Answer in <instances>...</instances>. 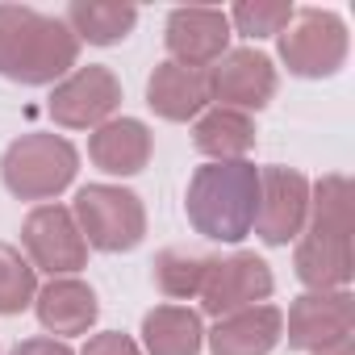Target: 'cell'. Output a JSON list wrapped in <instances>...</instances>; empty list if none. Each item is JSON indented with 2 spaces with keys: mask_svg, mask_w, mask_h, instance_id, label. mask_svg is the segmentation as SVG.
Masks as SVG:
<instances>
[{
  "mask_svg": "<svg viewBox=\"0 0 355 355\" xmlns=\"http://www.w3.org/2000/svg\"><path fill=\"white\" fill-rule=\"evenodd\" d=\"M21 243L30 251L34 272L42 268L51 276H67V272H80L88 259V243L67 205H38L21 226Z\"/></svg>",
  "mask_w": 355,
  "mask_h": 355,
  "instance_id": "8",
  "label": "cell"
},
{
  "mask_svg": "<svg viewBox=\"0 0 355 355\" xmlns=\"http://www.w3.org/2000/svg\"><path fill=\"white\" fill-rule=\"evenodd\" d=\"M355 330V297L347 288H322L301 293L288 305V347L297 351H322L338 338H351Z\"/></svg>",
  "mask_w": 355,
  "mask_h": 355,
  "instance_id": "12",
  "label": "cell"
},
{
  "mask_svg": "<svg viewBox=\"0 0 355 355\" xmlns=\"http://www.w3.org/2000/svg\"><path fill=\"white\" fill-rule=\"evenodd\" d=\"M293 30L280 34V59L301 80H326L347 63V26L330 9L293 13Z\"/></svg>",
  "mask_w": 355,
  "mask_h": 355,
  "instance_id": "6",
  "label": "cell"
},
{
  "mask_svg": "<svg viewBox=\"0 0 355 355\" xmlns=\"http://www.w3.org/2000/svg\"><path fill=\"white\" fill-rule=\"evenodd\" d=\"M297 276L309 293L347 288L355 276V243H351V180L322 175L309 184V218L297 243Z\"/></svg>",
  "mask_w": 355,
  "mask_h": 355,
  "instance_id": "1",
  "label": "cell"
},
{
  "mask_svg": "<svg viewBox=\"0 0 355 355\" xmlns=\"http://www.w3.org/2000/svg\"><path fill=\"white\" fill-rule=\"evenodd\" d=\"M38 297V272L34 263L9 247V243H0V313H21L30 301Z\"/></svg>",
  "mask_w": 355,
  "mask_h": 355,
  "instance_id": "21",
  "label": "cell"
},
{
  "mask_svg": "<svg viewBox=\"0 0 355 355\" xmlns=\"http://www.w3.org/2000/svg\"><path fill=\"white\" fill-rule=\"evenodd\" d=\"M146 105L167 121H189L209 105V67L159 63L146 80Z\"/></svg>",
  "mask_w": 355,
  "mask_h": 355,
  "instance_id": "15",
  "label": "cell"
},
{
  "mask_svg": "<svg viewBox=\"0 0 355 355\" xmlns=\"http://www.w3.org/2000/svg\"><path fill=\"white\" fill-rule=\"evenodd\" d=\"M13 355H76L63 338H26L13 347Z\"/></svg>",
  "mask_w": 355,
  "mask_h": 355,
  "instance_id": "25",
  "label": "cell"
},
{
  "mask_svg": "<svg viewBox=\"0 0 355 355\" xmlns=\"http://www.w3.org/2000/svg\"><path fill=\"white\" fill-rule=\"evenodd\" d=\"M193 142L201 155H209L214 163H239L251 146H255V121L239 109H209L197 117Z\"/></svg>",
  "mask_w": 355,
  "mask_h": 355,
  "instance_id": "19",
  "label": "cell"
},
{
  "mask_svg": "<svg viewBox=\"0 0 355 355\" xmlns=\"http://www.w3.org/2000/svg\"><path fill=\"white\" fill-rule=\"evenodd\" d=\"M230 46V17L222 9H175L167 17V51L171 63H184V67H209L226 55Z\"/></svg>",
  "mask_w": 355,
  "mask_h": 355,
  "instance_id": "13",
  "label": "cell"
},
{
  "mask_svg": "<svg viewBox=\"0 0 355 355\" xmlns=\"http://www.w3.org/2000/svg\"><path fill=\"white\" fill-rule=\"evenodd\" d=\"M284 334V313L268 301L234 309L226 318H218V326L209 330V351L214 355H268Z\"/></svg>",
  "mask_w": 355,
  "mask_h": 355,
  "instance_id": "14",
  "label": "cell"
},
{
  "mask_svg": "<svg viewBox=\"0 0 355 355\" xmlns=\"http://www.w3.org/2000/svg\"><path fill=\"white\" fill-rule=\"evenodd\" d=\"M205 268H209V259H201V255H189V251H159V255H155V284H159L167 297L184 301V297H197V293H201Z\"/></svg>",
  "mask_w": 355,
  "mask_h": 355,
  "instance_id": "22",
  "label": "cell"
},
{
  "mask_svg": "<svg viewBox=\"0 0 355 355\" xmlns=\"http://www.w3.org/2000/svg\"><path fill=\"white\" fill-rule=\"evenodd\" d=\"M34 305H38V322L51 334H84L96 322V313H101L96 293L84 280H76V276H55L34 297Z\"/></svg>",
  "mask_w": 355,
  "mask_h": 355,
  "instance_id": "17",
  "label": "cell"
},
{
  "mask_svg": "<svg viewBox=\"0 0 355 355\" xmlns=\"http://www.w3.org/2000/svg\"><path fill=\"white\" fill-rule=\"evenodd\" d=\"M71 218L84 234L88 247L96 251H134L146 234V209L142 201L130 193V189H117V184H88L76 193V205H71Z\"/></svg>",
  "mask_w": 355,
  "mask_h": 355,
  "instance_id": "5",
  "label": "cell"
},
{
  "mask_svg": "<svg viewBox=\"0 0 355 355\" xmlns=\"http://www.w3.org/2000/svg\"><path fill=\"white\" fill-rule=\"evenodd\" d=\"M80 59V38L67 21L26 5H0V76L13 84H55Z\"/></svg>",
  "mask_w": 355,
  "mask_h": 355,
  "instance_id": "2",
  "label": "cell"
},
{
  "mask_svg": "<svg viewBox=\"0 0 355 355\" xmlns=\"http://www.w3.org/2000/svg\"><path fill=\"white\" fill-rule=\"evenodd\" d=\"M80 355H142V351H138V343H134L130 334H121V330H105V334H92L88 347H84Z\"/></svg>",
  "mask_w": 355,
  "mask_h": 355,
  "instance_id": "24",
  "label": "cell"
},
{
  "mask_svg": "<svg viewBox=\"0 0 355 355\" xmlns=\"http://www.w3.org/2000/svg\"><path fill=\"white\" fill-rule=\"evenodd\" d=\"M309 218V180L297 167H259V201H255V234L268 247H284L305 230Z\"/></svg>",
  "mask_w": 355,
  "mask_h": 355,
  "instance_id": "7",
  "label": "cell"
},
{
  "mask_svg": "<svg viewBox=\"0 0 355 355\" xmlns=\"http://www.w3.org/2000/svg\"><path fill=\"white\" fill-rule=\"evenodd\" d=\"M255 201H259V167L239 159V163H205L189 180V222L197 234L218 239V243H239L255 226Z\"/></svg>",
  "mask_w": 355,
  "mask_h": 355,
  "instance_id": "3",
  "label": "cell"
},
{
  "mask_svg": "<svg viewBox=\"0 0 355 355\" xmlns=\"http://www.w3.org/2000/svg\"><path fill=\"white\" fill-rule=\"evenodd\" d=\"M280 80L276 67L263 51L243 46V51H226L214 67H209V101H222V109H263L276 96Z\"/></svg>",
  "mask_w": 355,
  "mask_h": 355,
  "instance_id": "10",
  "label": "cell"
},
{
  "mask_svg": "<svg viewBox=\"0 0 355 355\" xmlns=\"http://www.w3.org/2000/svg\"><path fill=\"white\" fill-rule=\"evenodd\" d=\"M272 293V268L251 255V251H239L230 259H209L205 268V284H201V309L214 313V318H226L234 309H247V305H259L263 297Z\"/></svg>",
  "mask_w": 355,
  "mask_h": 355,
  "instance_id": "11",
  "label": "cell"
},
{
  "mask_svg": "<svg viewBox=\"0 0 355 355\" xmlns=\"http://www.w3.org/2000/svg\"><path fill=\"white\" fill-rule=\"evenodd\" d=\"M142 347L146 355H201L205 347L201 313L184 305H155L142 318Z\"/></svg>",
  "mask_w": 355,
  "mask_h": 355,
  "instance_id": "18",
  "label": "cell"
},
{
  "mask_svg": "<svg viewBox=\"0 0 355 355\" xmlns=\"http://www.w3.org/2000/svg\"><path fill=\"white\" fill-rule=\"evenodd\" d=\"M121 105V84L109 67H76L51 96V117L67 130H96Z\"/></svg>",
  "mask_w": 355,
  "mask_h": 355,
  "instance_id": "9",
  "label": "cell"
},
{
  "mask_svg": "<svg viewBox=\"0 0 355 355\" xmlns=\"http://www.w3.org/2000/svg\"><path fill=\"white\" fill-rule=\"evenodd\" d=\"M313 355H355V338H338V343H330V347H322Z\"/></svg>",
  "mask_w": 355,
  "mask_h": 355,
  "instance_id": "26",
  "label": "cell"
},
{
  "mask_svg": "<svg viewBox=\"0 0 355 355\" xmlns=\"http://www.w3.org/2000/svg\"><path fill=\"white\" fill-rule=\"evenodd\" d=\"M80 155L63 134H26L17 138L5 159H0V175L5 189L21 201H51L76 180Z\"/></svg>",
  "mask_w": 355,
  "mask_h": 355,
  "instance_id": "4",
  "label": "cell"
},
{
  "mask_svg": "<svg viewBox=\"0 0 355 355\" xmlns=\"http://www.w3.org/2000/svg\"><path fill=\"white\" fill-rule=\"evenodd\" d=\"M226 17H230V26H239V34L272 38V34H284L288 30L293 5H288V0H239Z\"/></svg>",
  "mask_w": 355,
  "mask_h": 355,
  "instance_id": "23",
  "label": "cell"
},
{
  "mask_svg": "<svg viewBox=\"0 0 355 355\" xmlns=\"http://www.w3.org/2000/svg\"><path fill=\"white\" fill-rule=\"evenodd\" d=\"M88 159L109 175H138L150 163V130L138 117H109L92 130Z\"/></svg>",
  "mask_w": 355,
  "mask_h": 355,
  "instance_id": "16",
  "label": "cell"
},
{
  "mask_svg": "<svg viewBox=\"0 0 355 355\" xmlns=\"http://www.w3.org/2000/svg\"><path fill=\"white\" fill-rule=\"evenodd\" d=\"M63 21H67V30H71L80 42L113 46V42H121V38L134 30L138 9H134V5H117V0H76Z\"/></svg>",
  "mask_w": 355,
  "mask_h": 355,
  "instance_id": "20",
  "label": "cell"
}]
</instances>
